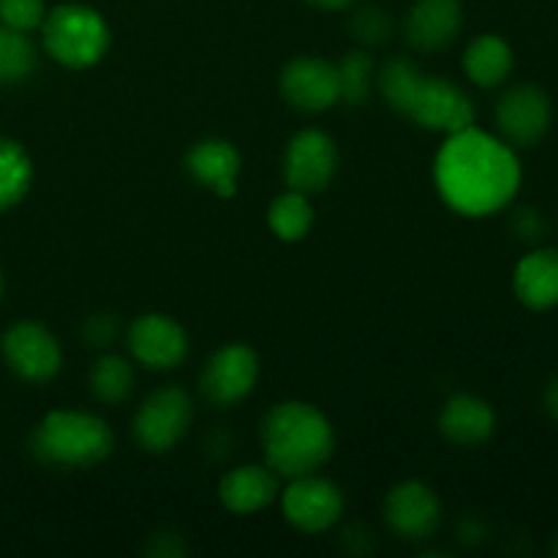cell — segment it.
<instances>
[{
  "mask_svg": "<svg viewBox=\"0 0 558 558\" xmlns=\"http://www.w3.org/2000/svg\"><path fill=\"white\" fill-rule=\"evenodd\" d=\"M436 189L456 213L469 218L494 216L521 189V161L505 140L469 129L447 134L434 167Z\"/></svg>",
  "mask_w": 558,
  "mask_h": 558,
  "instance_id": "obj_1",
  "label": "cell"
},
{
  "mask_svg": "<svg viewBox=\"0 0 558 558\" xmlns=\"http://www.w3.org/2000/svg\"><path fill=\"white\" fill-rule=\"evenodd\" d=\"M381 96L420 129L456 134L474 125V104L445 76H430L409 58H392L376 74Z\"/></svg>",
  "mask_w": 558,
  "mask_h": 558,
  "instance_id": "obj_2",
  "label": "cell"
},
{
  "mask_svg": "<svg viewBox=\"0 0 558 558\" xmlns=\"http://www.w3.org/2000/svg\"><path fill=\"white\" fill-rule=\"evenodd\" d=\"M262 450L272 472L294 480L327 463L336 450V434L319 409L287 401L272 407L262 420Z\"/></svg>",
  "mask_w": 558,
  "mask_h": 558,
  "instance_id": "obj_3",
  "label": "cell"
},
{
  "mask_svg": "<svg viewBox=\"0 0 558 558\" xmlns=\"http://www.w3.org/2000/svg\"><path fill=\"white\" fill-rule=\"evenodd\" d=\"M112 447V428L85 412H49L33 434V452L49 466H96Z\"/></svg>",
  "mask_w": 558,
  "mask_h": 558,
  "instance_id": "obj_4",
  "label": "cell"
},
{
  "mask_svg": "<svg viewBox=\"0 0 558 558\" xmlns=\"http://www.w3.org/2000/svg\"><path fill=\"white\" fill-rule=\"evenodd\" d=\"M44 49L65 69H90L107 54L109 25L96 9L65 3L49 11L41 22Z\"/></svg>",
  "mask_w": 558,
  "mask_h": 558,
  "instance_id": "obj_5",
  "label": "cell"
},
{
  "mask_svg": "<svg viewBox=\"0 0 558 558\" xmlns=\"http://www.w3.org/2000/svg\"><path fill=\"white\" fill-rule=\"evenodd\" d=\"M194 407L180 387H161L145 398L134 417V439L147 452H167L189 430Z\"/></svg>",
  "mask_w": 558,
  "mask_h": 558,
  "instance_id": "obj_6",
  "label": "cell"
},
{
  "mask_svg": "<svg viewBox=\"0 0 558 558\" xmlns=\"http://www.w3.org/2000/svg\"><path fill=\"white\" fill-rule=\"evenodd\" d=\"M554 123V104L543 87L521 82L496 104V125L510 147H534Z\"/></svg>",
  "mask_w": 558,
  "mask_h": 558,
  "instance_id": "obj_7",
  "label": "cell"
},
{
  "mask_svg": "<svg viewBox=\"0 0 558 558\" xmlns=\"http://www.w3.org/2000/svg\"><path fill=\"white\" fill-rule=\"evenodd\" d=\"M287 521L305 534H322L336 526L343 515V494L330 480L316 477L314 472L294 477L287 494L281 496Z\"/></svg>",
  "mask_w": 558,
  "mask_h": 558,
  "instance_id": "obj_8",
  "label": "cell"
},
{
  "mask_svg": "<svg viewBox=\"0 0 558 558\" xmlns=\"http://www.w3.org/2000/svg\"><path fill=\"white\" fill-rule=\"evenodd\" d=\"M338 169V147L325 131H300L292 136L283 158V174L287 185L300 194H322L336 178Z\"/></svg>",
  "mask_w": 558,
  "mask_h": 558,
  "instance_id": "obj_9",
  "label": "cell"
},
{
  "mask_svg": "<svg viewBox=\"0 0 558 558\" xmlns=\"http://www.w3.org/2000/svg\"><path fill=\"white\" fill-rule=\"evenodd\" d=\"M0 347L9 368L25 381H49L63 365L58 338L38 322L11 325Z\"/></svg>",
  "mask_w": 558,
  "mask_h": 558,
  "instance_id": "obj_10",
  "label": "cell"
},
{
  "mask_svg": "<svg viewBox=\"0 0 558 558\" xmlns=\"http://www.w3.org/2000/svg\"><path fill=\"white\" fill-rule=\"evenodd\" d=\"M256 376H259V357L254 349L229 343L207 360L202 371V392L216 407H234L254 390Z\"/></svg>",
  "mask_w": 558,
  "mask_h": 558,
  "instance_id": "obj_11",
  "label": "cell"
},
{
  "mask_svg": "<svg viewBox=\"0 0 558 558\" xmlns=\"http://www.w3.org/2000/svg\"><path fill=\"white\" fill-rule=\"evenodd\" d=\"M281 93L300 112H325L341 101L338 65L322 58H294L281 71Z\"/></svg>",
  "mask_w": 558,
  "mask_h": 558,
  "instance_id": "obj_12",
  "label": "cell"
},
{
  "mask_svg": "<svg viewBox=\"0 0 558 558\" xmlns=\"http://www.w3.org/2000/svg\"><path fill=\"white\" fill-rule=\"evenodd\" d=\"M385 518L398 537L420 543V539L434 537L439 529L441 501L428 485L407 480L387 494Z\"/></svg>",
  "mask_w": 558,
  "mask_h": 558,
  "instance_id": "obj_13",
  "label": "cell"
},
{
  "mask_svg": "<svg viewBox=\"0 0 558 558\" xmlns=\"http://www.w3.org/2000/svg\"><path fill=\"white\" fill-rule=\"evenodd\" d=\"M129 349L142 365L153 371L178 368L189 354V336L163 314H145L131 322Z\"/></svg>",
  "mask_w": 558,
  "mask_h": 558,
  "instance_id": "obj_14",
  "label": "cell"
},
{
  "mask_svg": "<svg viewBox=\"0 0 558 558\" xmlns=\"http://www.w3.org/2000/svg\"><path fill=\"white\" fill-rule=\"evenodd\" d=\"M461 25V0H417L407 16V41L420 52H439L456 41Z\"/></svg>",
  "mask_w": 558,
  "mask_h": 558,
  "instance_id": "obj_15",
  "label": "cell"
},
{
  "mask_svg": "<svg viewBox=\"0 0 558 558\" xmlns=\"http://www.w3.org/2000/svg\"><path fill=\"white\" fill-rule=\"evenodd\" d=\"M185 169L199 180L202 185L216 191L218 196H234L240 174V153L227 140H202L185 156Z\"/></svg>",
  "mask_w": 558,
  "mask_h": 558,
  "instance_id": "obj_16",
  "label": "cell"
},
{
  "mask_svg": "<svg viewBox=\"0 0 558 558\" xmlns=\"http://www.w3.org/2000/svg\"><path fill=\"white\" fill-rule=\"evenodd\" d=\"M278 496V480L270 466H238L223 474L218 499L234 515H251L270 507Z\"/></svg>",
  "mask_w": 558,
  "mask_h": 558,
  "instance_id": "obj_17",
  "label": "cell"
},
{
  "mask_svg": "<svg viewBox=\"0 0 558 558\" xmlns=\"http://www.w3.org/2000/svg\"><path fill=\"white\" fill-rule=\"evenodd\" d=\"M515 298L532 311H550L558 305V251L539 248L523 256L512 272Z\"/></svg>",
  "mask_w": 558,
  "mask_h": 558,
  "instance_id": "obj_18",
  "label": "cell"
},
{
  "mask_svg": "<svg viewBox=\"0 0 558 558\" xmlns=\"http://www.w3.org/2000/svg\"><path fill=\"white\" fill-rule=\"evenodd\" d=\"M441 434L450 441L463 447L483 445L494 436L496 430V414L488 401L477 396H456L445 403L439 417Z\"/></svg>",
  "mask_w": 558,
  "mask_h": 558,
  "instance_id": "obj_19",
  "label": "cell"
},
{
  "mask_svg": "<svg viewBox=\"0 0 558 558\" xmlns=\"http://www.w3.org/2000/svg\"><path fill=\"white\" fill-rule=\"evenodd\" d=\"M512 65H515L512 47L494 33L474 38L463 52V71L480 87L501 85L512 74Z\"/></svg>",
  "mask_w": 558,
  "mask_h": 558,
  "instance_id": "obj_20",
  "label": "cell"
},
{
  "mask_svg": "<svg viewBox=\"0 0 558 558\" xmlns=\"http://www.w3.org/2000/svg\"><path fill=\"white\" fill-rule=\"evenodd\" d=\"M33 183V163L25 147L14 140H0V213L25 199Z\"/></svg>",
  "mask_w": 558,
  "mask_h": 558,
  "instance_id": "obj_21",
  "label": "cell"
},
{
  "mask_svg": "<svg viewBox=\"0 0 558 558\" xmlns=\"http://www.w3.org/2000/svg\"><path fill=\"white\" fill-rule=\"evenodd\" d=\"M267 223H270V232L278 240L298 243L314 227V207H311L308 196L289 189L287 194L272 199L270 210H267Z\"/></svg>",
  "mask_w": 558,
  "mask_h": 558,
  "instance_id": "obj_22",
  "label": "cell"
},
{
  "mask_svg": "<svg viewBox=\"0 0 558 558\" xmlns=\"http://www.w3.org/2000/svg\"><path fill=\"white\" fill-rule=\"evenodd\" d=\"M36 69V49L25 33L0 25V85L27 80Z\"/></svg>",
  "mask_w": 558,
  "mask_h": 558,
  "instance_id": "obj_23",
  "label": "cell"
},
{
  "mask_svg": "<svg viewBox=\"0 0 558 558\" xmlns=\"http://www.w3.org/2000/svg\"><path fill=\"white\" fill-rule=\"evenodd\" d=\"M134 387V371L118 354L96 360L90 371V390L101 403H120L131 396Z\"/></svg>",
  "mask_w": 558,
  "mask_h": 558,
  "instance_id": "obj_24",
  "label": "cell"
},
{
  "mask_svg": "<svg viewBox=\"0 0 558 558\" xmlns=\"http://www.w3.org/2000/svg\"><path fill=\"white\" fill-rule=\"evenodd\" d=\"M338 80H341V98L347 104H363L371 93L374 76V63L365 52H352L338 63Z\"/></svg>",
  "mask_w": 558,
  "mask_h": 558,
  "instance_id": "obj_25",
  "label": "cell"
},
{
  "mask_svg": "<svg viewBox=\"0 0 558 558\" xmlns=\"http://www.w3.org/2000/svg\"><path fill=\"white\" fill-rule=\"evenodd\" d=\"M44 0H0V25L14 27L20 33H31L41 27Z\"/></svg>",
  "mask_w": 558,
  "mask_h": 558,
  "instance_id": "obj_26",
  "label": "cell"
},
{
  "mask_svg": "<svg viewBox=\"0 0 558 558\" xmlns=\"http://www.w3.org/2000/svg\"><path fill=\"white\" fill-rule=\"evenodd\" d=\"M352 33L360 44H365V47H379V44H385L392 33L390 16L381 9L365 5V9H360L357 14H354Z\"/></svg>",
  "mask_w": 558,
  "mask_h": 558,
  "instance_id": "obj_27",
  "label": "cell"
},
{
  "mask_svg": "<svg viewBox=\"0 0 558 558\" xmlns=\"http://www.w3.org/2000/svg\"><path fill=\"white\" fill-rule=\"evenodd\" d=\"M114 332H118V322H114V316H93L90 322H87L85 327V336L87 341L93 343V347H101V343H109L114 338Z\"/></svg>",
  "mask_w": 558,
  "mask_h": 558,
  "instance_id": "obj_28",
  "label": "cell"
},
{
  "mask_svg": "<svg viewBox=\"0 0 558 558\" xmlns=\"http://www.w3.org/2000/svg\"><path fill=\"white\" fill-rule=\"evenodd\" d=\"M515 232L523 240H537L543 234V216L534 207H523L515 216Z\"/></svg>",
  "mask_w": 558,
  "mask_h": 558,
  "instance_id": "obj_29",
  "label": "cell"
},
{
  "mask_svg": "<svg viewBox=\"0 0 558 558\" xmlns=\"http://www.w3.org/2000/svg\"><path fill=\"white\" fill-rule=\"evenodd\" d=\"M543 403H545V412H548L554 420H558V376L545 385Z\"/></svg>",
  "mask_w": 558,
  "mask_h": 558,
  "instance_id": "obj_30",
  "label": "cell"
},
{
  "mask_svg": "<svg viewBox=\"0 0 558 558\" xmlns=\"http://www.w3.org/2000/svg\"><path fill=\"white\" fill-rule=\"evenodd\" d=\"M311 5L316 9H325V11H343L354 3V0H308Z\"/></svg>",
  "mask_w": 558,
  "mask_h": 558,
  "instance_id": "obj_31",
  "label": "cell"
},
{
  "mask_svg": "<svg viewBox=\"0 0 558 558\" xmlns=\"http://www.w3.org/2000/svg\"><path fill=\"white\" fill-rule=\"evenodd\" d=\"M0 298H3V272H0Z\"/></svg>",
  "mask_w": 558,
  "mask_h": 558,
  "instance_id": "obj_32",
  "label": "cell"
},
{
  "mask_svg": "<svg viewBox=\"0 0 558 558\" xmlns=\"http://www.w3.org/2000/svg\"><path fill=\"white\" fill-rule=\"evenodd\" d=\"M556 554H558V543H556Z\"/></svg>",
  "mask_w": 558,
  "mask_h": 558,
  "instance_id": "obj_33",
  "label": "cell"
}]
</instances>
